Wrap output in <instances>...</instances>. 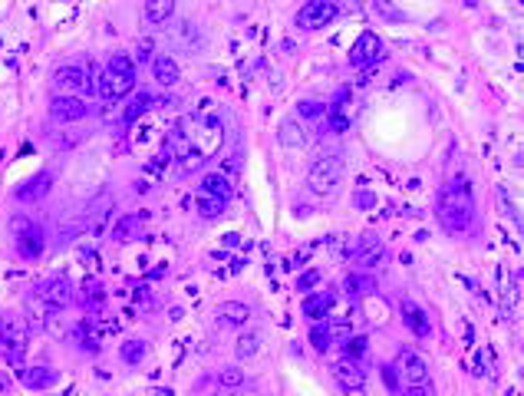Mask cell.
I'll list each match as a JSON object with an SVG mask.
<instances>
[{"instance_id":"6da1fadb","label":"cell","mask_w":524,"mask_h":396,"mask_svg":"<svg viewBox=\"0 0 524 396\" xmlns=\"http://www.w3.org/2000/svg\"><path fill=\"white\" fill-rule=\"evenodd\" d=\"M224 146V126L215 116H198L185 122L172 136V152L178 159L181 172H198L208 159H215Z\"/></svg>"},{"instance_id":"f1b7e54d","label":"cell","mask_w":524,"mask_h":396,"mask_svg":"<svg viewBox=\"0 0 524 396\" xmlns=\"http://www.w3.org/2000/svg\"><path fill=\"white\" fill-rule=\"evenodd\" d=\"M234 350H238V360H248V357H254V353L261 350V334H254V330H251V334H244L238 340V347H234Z\"/></svg>"},{"instance_id":"5b68a950","label":"cell","mask_w":524,"mask_h":396,"mask_svg":"<svg viewBox=\"0 0 524 396\" xmlns=\"http://www.w3.org/2000/svg\"><path fill=\"white\" fill-rule=\"evenodd\" d=\"M399 377H403L405 393L409 396H432L429 363H425V357H422L419 350H413V347L399 350Z\"/></svg>"},{"instance_id":"e0dca14e","label":"cell","mask_w":524,"mask_h":396,"mask_svg":"<svg viewBox=\"0 0 524 396\" xmlns=\"http://www.w3.org/2000/svg\"><path fill=\"white\" fill-rule=\"evenodd\" d=\"M20 380H24V387H30V390H50L60 383V373L50 370V367H30V370L20 373Z\"/></svg>"},{"instance_id":"f35d334b","label":"cell","mask_w":524,"mask_h":396,"mask_svg":"<svg viewBox=\"0 0 524 396\" xmlns=\"http://www.w3.org/2000/svg\"><path fill=\"white\" fill-rule=\"evenodd\" d=\"M356 205H360V208H373V205H376V198H373L370 192H360V195H356Z\"/></svg>"},{"instance_id":"30bf717a","label":"cell","mask_w":524,"mask_h":396,"mask_svg":"<svg viewBox=\"0 0 524 396\" xmlns=\"http://www.w3.org/2000/svg\"><path fill=\"white\" fill-rule=\"evenodd\" d=\"M336 14H340V10H336L333 4H327V0H310V4H303V7L297 10V26H303V30H320V26L333 24Z\"/></svg>"},{"instance_id":"9a60e30c","label":"cell","mask_w":524,"mask_h":396,"mask_svg":"<svg viewBox=\"0 0 524 396\" xmlns=\"http://www.w3.org/2000/svg\"><path fill=\"white\" fill-rule=\"evenodd\" d=\"M215 317H218L221 327H241V324H248L251 307L248 304H238V301H228V304H221V307L215 310Z\"/></svg>"},{"instance_id":"4316f807","label":"cell","mask_w":524,"mask_h":396,"mask_svg":"<svg viewBox=\"0 0 524 396\" xmlns=\"http://www.w3.org/2000/svg\"><path fill=\"white\" fill-rule=\"evenodd\" d=\"M172 10H175L172 0H148L146 4V20L148 24H165V20L172 17Z\"/></svg>"},{"instance_id":"44dd1931","label":"cell","mask_w":524,"mask_h":396,"mask_svg":"<svg viewBox=\"0 0 524 396\" xmlns=\"http://www.w3.org/2000/svg\"><path fill=\"white\" fill-rule=\"evenodd\" d=\"M152 73H155V79H158L162 86H175V83H178V66H175L172 56H155Z\"/></svg>"},{"instance_id":"484cf974","label":"cell","mask_w":524,"mask_h":396,"mask_svg":"<svg viewBox=\"0 0 524 396\" xmlns=\"http://www.w3.org/2000/svg\"><path fill=\"white\" fill-rule=\"evenodd\" d=\"M224 208H228V202H221V198H215V195H198V215L201 218H208V222H215V218H221L224 215Z\"/></svg>"},{"instance_id":"83f0119b","label":"cell","mask_w":524,"mask_h":396,"mask_svg":"<svg viewBox=\"0 0 524 396\" xmlns=\"http://www.w3.org/2000/svg\"><path fill=\"white\" fill-rule=\"evenodd\" d=\"M106 69L119 73V76L136 79V60H132L129 53H112V56H109V66H106Z\"/></svg>"},{"instance_id":"5bb4252c","label":"cell","mask_w":524,"mask_h":396,"mask_svg":"<svg viewBox=\"0 0 524 396\" xmlns=\"http://www.w3.org/2000/svg\"><path fill=\"white\" fill-rule=\"evenodd\" d=\"M333 377L340 380V387H346V390H360L363 383H366V373H363L360 363L350 360V357H343V360L333 363Z\"/></svg>"},{"instance_id":"2e32d148","label":"cell","mask_w":524,"mask_h":396,"mask_svg":"<svg viewBox=\"0 0 524 396\" xmlns=\"http://www.w3.org/2000/svg\"><path fill=\"white\" fill-rule=\"evenodd\" d=\"M327 116H330V129L333 132H346L350 126V93H336L333 106H327Z\"/></svg>"},{"instance_id":"ba28073f","label":"cell","mask_w":524,"mask_h":396,"mask_svg":"<svg viewBox=\"0 0 524 396\" xmlns=\"http://www.w3.org/2000/svg\"><path fill=\"white\" fill-rule=\"evenodd\" d=\"M53 83H56L60 96H76V99H83V96H89L96 89V83L89 79L86 66H63V69H56Z\"/></svg>"},{"instance_id":"ffe728a7","label":"cell","mask_w":524,"mask_h":396,"mask_svg":"<svg viewBox=\"0 0 524 396\" xmlns=\"http://www.w3.org/2000/svg\"><path fill=\"white\" fill-rule=\"evenodd\" d=\"M201 192H205V195L221 198V202H228V198H231V182L224 179L221 172H208L205 179H201Z\"/></svg>"},{"instance_id":"f546056e","label":"cell","mask_w":524,"mask_h":396,"mask_svg":"<svg viewBox=\"0 0 524 396\" xmlns=\"http://www.w3.org/2000/svg\"><path fill=\"white\" fill-rule=\"evenodd\" d=\"M119 353H122V360L126 363H142L146 360V353H148V347L142 344V340H126Z\"/></svg>"},{"instance_id":"8992f818","label":"cell","mask_w":524,"mask_h":396,"mask_svg":"<svg viewBox=\"0 0 524 396\" xmlns=\"http://www.w3.org/2000/svg\"><path fill=\"white\" fill-rule=\"evenodd\" d=\"M26 347H30L26 317H20V314H4V317H0V353H4L10 363H20Z\"/></svg>"},{"instance_id":"8d00e7d4","label":"cell","mask_w":524,"mask_h":396,"mask_svg":"<svg viewBox=\"0 0 524 396\" xmlns=\"http://www.w3.org/2000/svg\"><path fill=\"white\" fill-rule=\"evenodd\" d=\"M320 284V271L317 267H310V271H303L301 277H297V291H310V287Z\"/></svg>"},{"instance_id":"836d02e7","label":"cell","mask_w":524,"mask_h":396,"mask_svg":"<svg viewBox=\"0 0 524 396\" xmlns=\"http://www.w3.org/2000/svg\"><path fill=\"white\" fill-rule=\"evenodd\" d=\"M218 383H221L224 390H238L241 383H244V370H238V367H228V370L218 373Z\"/></svg>"},{"instance_id":"8fae6325","label":"cell","mask_w":524,"mask_h":396,"mask_svg":"<svg viewBox=\"0 0 524 396\" xmlns=\"http://www.w3.org/2000/svg\"><path fill=\"white\" fill-rule=\"evenodd\" d=\"M109 212H112V195H109V192H103L96 202H89V205H86V212H83V218H79V232L99 234L106 228Z\"/></svg>"},{"instance_id":"d6986e66","label":"cell","mask_w":524,"mask_h":396,"mask_svg":"<svg viewBox=\"0 0 524 396\" xmlns=\"http://www.w3.org/2000/svg\"><path fill=\"white\" fill-rule=\"evenodd\" d=\"M50 182H53L50 172L34 175V179L26 182L24 189H17V198H20V202H36V198H44L46 192H50Z\"/></svg>"},{"instance_id":"cb8c5ba5","label":"cell","mask_w":524,"mask_h":396,"mask_svg":"<svg viewBox=\"0 0 524 396\" xmlns=\"http://www.w3.org/2000/svg\"><path fill=\"white\" fill-rule=\"evenodd\" d=\"M138 228H142V215H126V218H119V224L112 228V242H119V244L132 242V238L138 234Z\"/></svg>"},{"instance_id":"3957f363","label":"cell","mask_w":524,"mask_h":396,"mask_svg":"<svg viewBox=\"0 0 524 396\" xmlns=\"http://www.w3.org/2000/svg\"><path fill=\"white\" fill-rule=\"evenodd\" d=\"M69 301H73V287H69L66 277H46V281H40V284L34 287V294L26 297V304L34 307V317L30 320L40 324V320L66 310Z\"/></svg>"},{"instance_id":"52a82bcc","label":"cell","mask_w":524,"mask_h":396,"mask_svg":"<svg viewBox=\"0 0 524 396\" xmlns=\"http://www.w3.org/2000/svg\"><path fill=\"white\" fill-rule=\"evenodd\" d=\"M10 238H14V248H17V254L24 261H36L44 254V228L30 215L10 218Z\"/></svg>"},{"instance_id":"d6a6232c","label":"cell","mask_w":524,"mask_h":396,"mask_svg":"<svg viewBox=\"0 0 524 396\" xmlns=\"http://www.w3.org/2000/svg\"><path fill=\"white\" fill-rule=\"evenodd\" d=\"M148 106H152V96H146V93H138L136 99H132V106L129 109H126V116H122V122H136L138 116H142V112L148 109Z\"/></svg>"},{"instance_id":"9c48e42d","label":"cell","mask_w":524,"mask_h":396,"mask_svg":"<svg viewBox=\"0 0 524 396\" xmlns=\"http://www.w3.org/2000/svg\"><path fill=\"white\" fill-rule=\"evenodd\" d=\"M386 56V46H383V40H379L376 34H360V40L350 46V66L356 69H366V66H376L379 60Z\"/></svg>"},{"instance_id":"d590c367","label":"cell","mask_w":524,"mask_h":396,"mask_svg":"<svg viewBox=\"0 0 524 396\" xmlns=\"http://www.w3.org/2000/svg\"><path fill=\"white\" fill-rule=\"evenodd\" d=\"M363 353H366V337H350V340H346V357H350V360H360Z\"/></svg>"},{"instance_id":"ab89813d","label":"cell","mask_w":524,"mask_h":396,"mask_svg":"<svg viewBox=\"0 0 524 396\" xmlns=\"http://www.w3.org/2000/svg\"><path fill=\"white\" fill-rule=\"evenodd\" d=\"M148 50H152V40H142V44H138V60H146Z\"/></svg>"},{"instance_id":"4fadbf2b","label":"cell","mask_w":524,"mask_h":396,"mask_svg":"<svg viewBox=\"0 0 524 396\" xmlns=\"http://www.w3.org/2000/svg\"><path fill=\"white\" fill-rule=\"evenodd\" d=\"M89 116V106L83 103V99H76V96H56L53 99V119L60 122H79Z\"/></svg>"},{"instance_id":"277c9868","label":"cell","mask_w":524,"mask_h":396,"mask_svg":"<svg viewBox=\"0 0 524 396\" xmlns=\"http://www.w3.org/2000/svg\"><path fill=\"white\" fill-rule=\"evenodd\" d=\"M340 179H343V155H340V152H327V155H320L317 162L310 165L307 189L313 192V195H320V198H330L336 192V185H340Z\"/></svg>"},{"instance_id":"d4e9b609","label":"cell","mask_w":524,"mask_h":396,"mask_svg":"<svg viewBox=\"0 0 524 396\" xmlns=\"http://www.w3.org/2000/svg\"><path fill=\"white\" fill-rule=\"evenodd\" d=\"M330 304H333V297L330 294H313V297H307L303 301V314L313 320H327L330 317Z\"/></svg>"},{"instance_id":"60d3db41","label":"cell","mask_w":524,"mask_h":396,"mask_svg":"<svg viewBox=\"0 0 524 396\" xmlns=\"http://www.w3.org/2000/svg\"><path fill=\"white\" fill-rule=\"evenodd\" d=\"M383 377H386V383L395 390V373H393V367H383Z\"/></svg>"},{"instance_id":"603a6c76","label":"cell","mask_w":524,"mask_h":396,"mask_svg":"<svg viewBox=\"0 0 524 396\" xmlns=\"http://www.w3.org/2000/svg\"><path fill=\"white\" fill-rule=\"evenodd\" d=\"M379 258H383V244H379L376 234H370V238H363V242H360V251H356V264L373 267Z\"/></svg>"},{"instance_id":"b9f144b4","label":"cell","mask_w":524,"mask_h":396,"mask_svg":"<svg viewBox=\"0 0 524 396\" xmlns=\"http://www.w3.org/2000/svg\"><path fill=\"white\" fill-rule=\"evenodd\" d=\"M0 396H10V380L0 373Z\"/></svg>"},{"instance_id":"7c38bea8","label":"cell","mask_w":524,"mask_h":396,"mask_svg":"<svg viewBox=\"0 0 524 396\" xmlns=\"http://www.w3.org/2000/svg\"><path fill=\"white\" fill-rule=\"evenodd\" d=\"M132 89H136V79L119 76V73H112V69H106L103 76L96 79V93L103 96L106 103H119L122 96H129Z\"/></svg>"},{"instance_id":"74e56055","label":"cell","mask_w":524,"mask_h":396,"mask_svg":"<svg viewBox=\"0 0 524 396\" xmlns=\"http://www.w3.org/2000/svg\"><path fill=\"white\" fill-rule=\"evenodd\" d=\"M320 112H323V106L313 103V99H303L301 103V116H320Z\"/></svg>"},{"instance_id":"e575fe53","label":"cell","mask_w":524,"mask_h":396,"mask_svg":"<svg viewBox=\"0 0 524 396\" xmlns=\"http://www.w3.org/2000/svg\"><path fill=\"white\" fill-rule=\"evenodd\" d=\"M310 344H313V350L323 353L330 344H333V340H330V330L327 327H313V330H310Z\"/></svg>"},{"instance_id":"7a4b0ae2","label":"cell","mask_w":524,"mask_h":396,"mask_svg":"<svg viewBox=\"0 0 524 396\" xmlns=\"http://www.w3.org/2000/svg\"><path fill=\"white\" fill-rule=\"evenodd\" d=\"M435 218L448 234H465L475 228V198L468 182H452L438 192L435 198Z\"/></svg>"},{"instance_id":"7402d4cb","label":"cell","mask_w":524,"mask_h":396,"mask_svg":"<svg viewBox=\"0 0 524 396\" xmlns=\"http://www.w3.org/2000/svg\"><path fill=\"white\" fill-rule=\"evenodd\" d=\"M281 146H287V149H303L307 146V136H303V129H301V122L297 119L281 122Z\"/></svg>"},{"instance_id":"4dcf8cb0","label":"cell","mask_w":524,"mask_h":396,"mask_svg":"<svg viewBox=\"0 0 524 396\" xmlns=\"http://www.w3.org/2000/svg\"><path fill=\"white\" fill-rule=\"evenodd\" d=\"M346 291L350 294H373L376 291V281L370 274H350L346 277Z\"/></svg>"},{"instance_id":"1f68e13d","label":"cell","mask_w":524,"mask_h":396,"mask_svg":"<svg viewBox=\"0 0 524 396\" xmlns=\"http://www.w3.org/2000/svg\"><path fill=\"white\" fill-rule=\"evenodd\" d=\"M79 297H83V304H103V284H99V281H96V277H89V281H83V294H79Z\"/></svg>"},{"instance_id":"ac0fdd59","label":"cell","mask_w":524,"mask_h":396,"mask_svg":"<svg viewBox=\"0 0 524 396\" xmlns=\"http://www.w3.org/2000/svg\"><path fill=\"white\" fill-rule=\"evenodd\" d=\"M403 314H405V327L413 330L415 337H429V330H432V324H429V317H425V310L422 307H415L413 301H403Z\"/></svg>"}]
</instances>
